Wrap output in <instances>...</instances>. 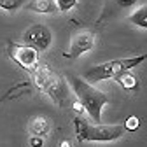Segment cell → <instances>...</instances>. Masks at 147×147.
<instances>
[{"label": "cell", "instance_id": "6da1fadb", "mask_svg": "<svg viewBox=\"0 0 147 147\" xmlns=\"http://www.w3.org/2000/svg\"><path fill=\"white\" fill-rule=\"evenodd\" d=\"M72 91L76 93V96L82 103V107L89 114V117L95 123H100L102 109L110 102V98L103 93V91L93 88L88 81H84L81 77H74L72 79Z\"/></svg>", "mask_w": 147, "mask_h": 147}, {"label": "cell", "instance_id": "7a4b0ae2", "mask_svg": "<svg viewBox=\"0 0 147 147\" xmlns=\"http://www.w3.org/2000/svg\"><path fill=\"white\" fill-rule=\"evenodd\" d=\"M147 60V54H142V56H135V58H119V60H110L105 61L102 65H95V67H89L84 72V81L91 82V84H96L100 81H107V79H112L116 74L123 72V70H131L133 67L140 65L142 61Z\"/></svg>", "mask_w": 147, "mask_h": 147}, {"label": "cell", "instance_id": "3957f363", "mask_svg": "<svg viewBox=\"0 0 147 147\" xmlns=\"http://www.w3.org/2000/svg\"><path fill=\"white\" fill-rule=\"evenodd\" d=\"M126 133L124 124H86L77 142H114Z\"/></svg>", "mask_w": 147, "mask_h": 147}, {"label": "cell", "instance_id": "277c9868", "mask_svg": "<svg viewBox=\"0 0 147 147\" xmlns=\"http://www.w3.org/2000/svg\"><path fill=\"white\" fill-rule=\"evenodd\" d=\"M7 54L25 72H32L35 68V65L39 63V51L32 46H28V44H18V42L11 40L9 47H7Z\"/></svg>", "mask_w": 147, "mask_h": 147}, {"label": "cell", "instance_id": "5b68a950", "mask_svg": "<svg viewBox=\"0 0 147 147\" xmlns=\"http://www.w3.org/2000/svg\"><path fill=\"white\" fill-rule=\"evenodd\" d=\"M23 40H25V44L35 47L37 51H46V49H49V46L53 42V33H51L49 26L37 23V25L28 26L23 32Z\"/></svg>", "mask_w": 147, "mask_h": 147}, {"label": "cell", "instance_id": "8992f818", "mask_svg": "<svg viewBox=\"0 0 147 147\" xmlns=\"http://www.w3.org/2000/svg\"><path fill=\"white\" fill-rule=\"evenodd\" d=\"M93 47H95V33L91 30H82L72 39L70 47H68V51L63 53V56L68 60H77L79 56L86 54Z\"/></svg>", "mask_w": 147, "mask_h": 147}, {"label": "cell", "instance_id": "52a82bcc", "mask_svg": "<svg viewBox=\"0 0 147 147\" xmlns=\"http://www.w3.org/2000/svg\"><path fill=\"white\" fill-rule=\"evenodd\" d=\"M44 93L49 95L51 100L56 103V105H60V107H67L70 103V89H68L65 79L60 76V74H56V72H54V76L47 82Z\"/></svg>", "mask_w": 147, "mask_h": 147}, {"label": "cell", "instance_id": "ba28073f", "mask_svg": "<svg viewBox=\"0 0 147 147\" xmlns=\"http://www.w3.org/2000/svg\"><path fill=\"white\" fill-rule=\"evenodd\" d=\"M26 7L39 14H53L56 12V0H26Z\"/></svg>", "mask_w": 147, "mask_h": 147}, {"label": "cell", "instance_id": "9c48e42d", "mask_svg": "<svg viewBox=\"0 0 147 147\" xmlns=\"http://www.w3.org/2000/svg\"><path fill=\"white\" fill-rule=\"evenodd\" d=\"M30 130H32V135L46 137L49 133V130H51V123H49V119L46 116H37L30 123Z\"/></svg>", "mask_w": 147, "mask_h": 147}, {"label": "cell", "instance_id": "30bf717a", "mask_svg": "<svg viewBox=\"0 0 147 147\" xmlns=\"http://www.w3.org/2000/svg\"><path fill=\"white\" fill-rule=\"evenodd\" d=\"M112 79H116L117 84L121 88H124V89H131V91L138 89V79L133 76V74H130V70H123V72L116 74Z\"/></svg>", "mask_w": 147, "mask_h": 147}, {"label": "cell", "instance_id": "8fae6325", "mask_svg": "<svg viewBox=\"0 0 147 147\" xmlns=\"http://www.w3.org/2000/svg\"><path fill=\"white\" fill-rule=\"evenodd\" d=\"M128 20H130V23L131 25H135V26H138V28H147V7L145 5H142V7H138L130 18H128Z\"/></svg>", "mask_w": 147, "mask_h": 147}, {"label": "cell", "instance_id": "7c38bea8", "mask_svg": "<svg viewBox=\"0 0 147 147\" xmlns=\"http://www.w3.org/2000/svg\"><path fill=\"white\" fill-rule=\"evenodd\" d=\"M25 4L26 0H0V9L7 12H14L18 9H21Z\"/></svg>", "mask_w": 147, "mask_h": 147}, {"label": "cell", "instance_id": "4fadbf2b", "mask_svg": "<svg viewBox=\"0 0 147 147\" xmlns=\"http://www.w3.org/2000/svg\"><path fill=\"white\" fill-rule=\"evenodd\" d=\"M77 5V0H56V7L61 12H68L70 9H74Z\"/></svg>", "mask_w": 147, "mask_h": 147}, {"label": "cell", "instance_id": "5bb4252c", "mask_svg": "<svg viewBox=\"0 0 147 147\" xmlns=\"http://www.w3.org/2000/svg\"><path fill=\"white\" fill-rule=\"evenodd\" d=\"M138 126H140V121H138L137 116H130V117H128V121L124 123V128H126L128 131H135Z\"/></svg>", "mask_w": 147, "mask_h": 147}, {"label": "cell", "instance_id": "9a60e30c", "mask_svg": "<svg viewBox=\"0 0 147 147\" xmlns=\"http://www.w3.org/2000/svg\"><path fill=\"white\" fill-rule=\"evenodd\" d=\"M116 4H117L119 7H123V9H130L131 5L137 4V0H116Z\"/></svg>", "mask_w": 147, "mask_h": 147}, {"label": "cell", "instance_id": "2e32d148", "mask_svg": "<svg viewBox=\"0 0 147 147\" xmlns=\"http://www.w3.org/2000/svg\"><path fill=\"white\" fill-rule=\"evenodd\" d=\"M30 145H33V147L44 145V137H37V135H32V137H30Z\"/></svg>", "mask_w": 147, "mask_h": 147}, {"label": "cell", "instance_id": "e0dca14e", "mask_svg": "<svg viewBox=\"0 0 147 147\" xmlns=\"http://www.w3.org/2000/svg\"><path fill=\"white\" fill-rule=\"evenodd\" d=\"M72 109L76 110L77 114H82V112H86V110H84V107H82V103L79 102V98H77L76 102H72Z\"/></svg>", "mask_w": 147, "mask_h": 147}]
</instances>
